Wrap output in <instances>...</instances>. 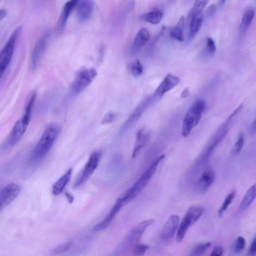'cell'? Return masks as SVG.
Wrapping results in <instances>:
<instances>
[{
  "mask_svg": "<svg viewBox=\"0 0 256 256\" xmlns=\"http://www.w3.org/2000/svg\"><path fill=\"white\" fill-rule=\"evenodd\" d=\"M256 240L255 237L253 240L252 243L251 245L249 250V256H256Z\"/></svg>",
  "mask_w": 256,
  "mask_h": 256,
  "instance_id": "40",
  "label": "cell"
},
{
  "mask_svg": "<svg viewBox=\"0 0 256 256\" xmlns=\"http://www.w3.org/2000/svg\"><path fill=\"white\" fill-rule=\"evenodd\" d=\"M4 73L2 72L1 70H0V80L1 79V78H2L3 75H4Z\"/></svg>",
  "mask_w": 256,
  "mask_h": 256,
  "instance_id": "46",
  "label": "cell"
},
{
  "mask_svg": "<svg viewBox=\"0 0 256 256\" xmlns=\"http://www.w3.org/2000/svg\"><path fill=\"white\" fill-rule=\"evenodd\" d=\"M59 132L58 126L52 124L47 128L28 160L30 167L38 164L52 148Z\"/></svg>",
  "mask_w": 256,
  "mask_h": 256,
  "instance_id": "1",
  "label": "cell"
},
{
  "mask_svg": "<svg viewBox=\"0 0 256 256\" xmlns=\"http://www.w3.org/2000/svg\"><path fill=\"white\" fill-rule=\"evenodd\" d=\"M206 51L210 55H213L216 51V46L214 40L210 37H208L206 40Z\"/></svg>",
  "mask_w": 256,
  "mask_h": 256,
  "instance_id": "37",
  "label": "cell"
},
{
  "mask_svg": "<svg viewBox=\"0 0 256 256\" xmlns=\"http://www.w3.org/2000/svg\"><path fill=\"white\" fill-rule=\"evenodd\" d=\"M150 136V132L145 129H142L138 132L136 145L132 154L133 159H136L139 155L149 140Z\"/></svg>",
  "mask_w": 256,
  "mask_h": 256,
  "instance_id": "20",
  "label": "cell"
},
{
  "mask_svg": "<svg viewBox=\"0 0 256 256\" xmlns=\"http://www.w3.org/2000/svg\"><path fill=\"white\" fill-rule=\"evenodd\" d=\"M36 94L34 93L31 95L29 100L26 105L24 114L21 120L26 124L29 125L32 117V111L35 104Z\"/></svg>",
  "mask_w": 256,
  "mask_h": 256,
  "instance_id": "28",
  "label": "cell"
},
{
  "mask_svg": "<svg viewBox=\"0 0 256 256\" xmlns=\"http://www.w3.org/2000/svg\"><path fill=\"white\" fill-rule=\"evenodd\" d=\"M208 1H196L195 2L194 6L192 7L191 11L190 12L188 16L189 17L191 16L194 14L202 13L203 11L208 3Z\"/></svg>",
  "mask_w": 256,
  "mask_h": 256,
  "instance_id": "35",
  "label": "cell"
},
{
  "mask_svg": "<svg viewBox=\"0 0 256 256\" xmlns=\"http://www.w3.org/2000/svg\"><path fill=\"white\" fill-rule=\"evenodd\" d=\"M204 212V209L202 207L193 206L189 208L183 218L191 227L200 219Z\"/></svg>",
  "mask_w": 256,
  "mask_h": 256,
  "instance_id": "22",
  "label": "cell"
},
{
  "mask_svg": "<svg viewBox=\"0 0 256 256\" xmlns=\"http://www.w3.org/2000/svg\"><path fill=\"white\" fill-rule=\"evenodd\" d=\"M190 227L189 224L183 218L179 225L177 236H176V240L178 242L180 243L182 241Z\"/></svg>",
  "mask_w": 256,
  "mask_h": 256,
  "instance_id": "31",
  "label": "cell"
},
{
  "mask_svg": "<svg viewBox=\"0 0 256 256\" xmlns=\"http://www.w3.org/2000/svg\"><path fill=\"white\" fill-rule=\"evenodd\" d=\"M101 158V153L94 152L90 156L88 161L78 176L75 183L74 188H77L84 184L91 177L94 171L98 167Z\"/></svg>",
  "mask_w": 256,
  "mask_h": 256,
  "instance_id": "5",
  "label": "cell"
},
{
  "mask_svg": "<svg viewBox=\"0 0 256 256\" xmlns=\"http://www.w3.org/2000/svg\"><path fill=\"white\" fill-rule=\"evenodd\" d=\"M77 7V17L80 22H85L90 19L94 10L93 1L89 0L78 1Z\"/></svg>",
  "mask_w": 256,
  "mask_h": 256,
  "instance_id": "15",
  "label": "cell"
},
{
  "mask_svg": "<svg viewBox=\"0 0 256 256\" xmlns=\"http://www.w3.org/2000/svg\"><path fill=\"white\" fill-rule=\"evenodd\" d=\"M180 82V79L178 77L171 74H168L151 96L152 103L161 99L165 93L177 86Z\"/></svg>",
  "mask_w": 256,
  "mask_h": 256,
  "instance_id": "8",
  "label": "cell"
},
{
  "mask_svg": "<svg viewBox=\"0 0 256 256\" xmlns=\"http://www.w3.org/2000/svg\"><path fill=\"white\" fill-rule=\"evenodd\" d=\"M149 249L145 244L139 243L127 245L124 250L125 256H143Z\"/></svg>",
  "mask_w": 256,
  "mask_h": 256,
  "instance_id": "24",
  "label": "cell"
},
{
  "mask_svg": "<svg viewBox=\"0 0 256 256\" xmlns=\"http://www.w3.org/2000/svg\"><path fill=\"white\" fill-rule=\"evenodd\" d=\"M130 71L133 76L135 78L140 77L143 72V67L139 60H136L132 64Z\"/></svg>",
  "mask_w": 256,
  "mask_h": 256,
  "instance_id": "33",
  "label": "cell"
},
{
  "mask_svg": "<svg viewBox=\"0 0 256 256\" xmlns=\"http://www.w3.org/2000/svg\"><path fill=\"white\" fill-rule=\"evenodd\" d=\"M21 29V26H19L14 30L2 50L0 52V70L4 73L11 61L16 43Z\"/></svg>",
  "mask_w": 256,
  "mask_h": 256,
  "instance_id": "4",
  "label": "cell"
},
{
  "mask_svg": "<svg viewBox=\"0 0 256 256\" xmlns=\"http://www.w3.org/2000/svg\"><path fill=\"white\" fill-rule=\"evenodd\" d=\"M28 126V125L25 124L21 119L16 122L8 137L0 147V150L5 152L15 146L23 136Z\"/></svg>",
  "mask_w": 256,
  "mask_h": 256,
  "instance_id": "7",
  "label": "cell"
},
{
  "mask_svg": "<svg viewBox=\"0 0 256 256\" xmlns=\"http://www.w3.org/2000/svg\"><path fill=\"white\" fill-rule=\"evenodd\" d=\"M185 23V18L184 16L180 18L177 26L171 29L170 31V37L175 40H177L179 42L184 41V36L183 34V29Z\"/></svg>",
  "mask_w": 256,
  "mask_h": 256,
  "instance_id": "26",
  "label": "cell"
},
{
  "mask_svg": "<svg viewBox=\"0 0 256 256\" xmlns=\"http://www.w3.org/2000/svg\"><path fill=\"white\" fill-rule=\"evenodd\" d=\"M206 107L205 102L199 99L196 101L187 111L182 126V135L184 137L189 136L192 130L199 124Z\"/></svg>",
  "mask_w": 256,
  "mask_h": 256,
  "instance_id": "3",
  "label": "cell"
},
{
  "mask_svg": "<svg viewBox=\"0 0 256 256\" xmlns=\"http://www.w3.org/2000/svg\"><path fill=\"white\" fill-rule=\"evenodd\" d=\"M163 16L162 11L159 10H154L144 14L142 17L145 21L152 24L157 25L161 22Z\"/></svg>",
  "mask_w": 256,
  "mask_h": 256,
  "instance_id": "27",
  "label": "cell"
},
{
  "mask_svg": "<svg viewBox=\"0 0 256 256\" xmlns=\"http://www.w3.org/2000/svg\"><path fill=\"white\" fill-rule=\"evenodd\" d=\"M216 9V7L215 5H211L208 10L207 16H209L210 17H211V16L214 14Z\"/></svg>",
  "mask_w": 256,
  "mask_h": 256,
  "instance_id": "42",
  "label": "cell"
},
{
  "mask_svg": "<svg viewBox=\"0 0 256 256\" xmlns=\"http://www.w3.org/2000/svg\"><path fill=\"white\" fill-rule=\"evenodd\" d=\"M66 196L69 203H73L74 197L71 194L67 193H66Z\"/></svg>",
  "mask_w": 256,
  "mask_h": 256,
  "instance_id": "45",
  "label": "cell"
},
{
  "mask_svg": "<svg viewBox=\"0 0 256 256\" xmlns=\"http://www.w3.org/2000/svg\"><path fill=\"white\" fill-rule=\"evenodd\" d=\"M235 196L236 192L235 191H233L226 197L218 211V215L219 217H222L224 213L227 210L229 206L233 202Z\"/></svg>",
  "mask_w": 256,
  "mask_h": 256,
  "instance_id": "30",
  "label": "cell"
},
{
  "mask_svg": "<svg viewBox=\"0 0 256 256\" xmlns=\"http://www.w3.org/2000/svg\"><path fill=\"white\" fill-rule=\"evenodd\" d=\"M50 37L49 32H46L36 44L31 58V66L32 70H35L37 68L38 64L45 51Z\"/></svg>",
  "mask_w": 256,
  "mask_h": 256,
  "instance_id": "11",
  "label": "cell"
},
{
  "mask_svg": "<svg viewBox=\"0 0 256 256\" xmlns=\"http://www.w3.org/2000/svg\"><path fill=\"white\" fill-rule=\"evenodd\" d=\"M244 143L245 136L244 133L241 132L239 133L238 139L231 151V155L235 156L241 152L243 148Z\"/></svg>",
  "mask_w": 256,
  "mask_h": 256,
  "instance_id": "29",
  "label": "cell"
},
{
  "mask_svg": "<svg viewBox=\"0 0 256 256\" xmlns=\"http://www.w3.org/2000/svg\"><path fill=\"white\" fill-rule=\"evenodd\" d=\"M165 157L161 155L157 158L139 179L118 200L124 206L134 199L145 188L157 171L158 165Z\"/></svg>",
  "mask_w": 256,
  "mask_h": 256,
  "instance_id": "2",
  "label": "cell"
},
{
  "mask_svg": "<svg viewBox=\"0 0 256 256\" xmlns=\"http://www.w3.org/2000/svg\"><path fill=\"white\" fill-rule=\"evenodd\" d=\"M223 248L220 246L215 247L210 256H222Z\"/></svg>",
  "mask_w": 256,
  "mask_h": 256,
  "instance_id": "39",
  "label": "cell"
},
{
  "mask_svg": "<svg viewBox=\"0 0 256 256\" xmlns=\"http://www.w3.org/2000/svg\"><path fill=\"white\" fill-rule=\"evenodd\" d=\"M190 18L188 41H191L197 34L201 29L204 20L203 13L192 15Z\"/></svg>",
  "mask_w": 256,
  "mask_h": 256,
  "instance_id": "19",
  "label": "cell"
},
{
  "mask_svg": "<svg viewBox=\"0 0 256 256\" xmlns=\"http://www.w3.org/2000/svg\"><path fill=\"white\" fill-rule=\"evenodd\" d=\"M151 104V96H148V97L143 100L134 110L129 117L128 118L122 127L120 132L121 134L125 133L128 129H129V128L139 119L144 112Z\"/></svg>",
  "mask_w": 256,
  "mask_h": 256,
  "instance_id": "9",
  "label": "cell"
},
{
  "mask_svg": "<svg viewBox=\"0 0 256 256\" xmlns=\"http://www.w3.org/2000/svg\"><path fill=\"white\" fill-rule=\"evenodd\" d=\"M180 220L178 216L173 215L167 221L162 231L161 238L164 241L172 238L178 229Z\"/></svg>",
  "mask_w": 256,
  "mask_h": 256,
  "instance_id": "13",
  "label": "cell"
},
{
  "mask_svg": "<svg viewBox=\"0 0 256 256\" xmlns=\"http://www.w3.org/2000/svg\"><path fill=\"white\" fill-rule=\"evenodd\" d=\"M73 169L72 168L64 174L62 177L55 183L53 187L52 192L55 195H58L60 194L65 188L66 186L69 183L72 174Z\"/></svg>",
  "mask_w": 256,
  "mask_h": 256,
  "instance_id": "25",
  "label": "cell"
},
{
  "mask_svg": "<svg viewBox=\"0 0 256 256\" xmlns=\"http://www.w3.org/2000/svg\"><path fill=\"white\" fill-rule=\"evenodd\" d=\"M154 222L155 220L150 219L144 221L138 224L127 237L125 245L139 243L144 233L148 227L153 225Z\"/></svg>",
  "mask_w": 256,
  "mask_h": 256,
  "instance_id": "12",
  "label": "cell"
},
{
  "mask_svg": "<svg viewBox=\"0 0 256 256\" xmlns=\"http://www.w3.org/2000/svg\"><path fill=\"white\" fill-rule=\"evenodd\" d=\"M216 175L212 170L205 171L201 176L196 185V191L199 194L206 193L215 180Z\"/></svg>",
  "mask_w": 256,
  "mask_h": 256,
  "instance_id": "14",
  "label": "cell"
},
{
  "mask_svg": "<svg viewBox=\"0 0 256 256\" xmlns=\"http://www.w3.org/2000/svg\"><path fill=\"white\" fill-rule=\"evenodd\" d=\"M256 197V185H252L246 192L238 210V213L245 211L255 200Z\"/></svg>",
  "mask_w": 256,
  "mask_h": 256,
  "instance_id": "23",
  "label": "cell"
},
{
  "mask_svg": "<svg viewBox=\"0 0 256 256\" xmlns=\"http://www.w3.org/2000/svg\"><path fill=\"white\" fill-rule=\"evenodd\" d=\"M118 114L113 112H109L103 118L101 123L103 125L109 124L116 121Z\"/></svg>",
  "mask_w": 256,
  "mask_h": 256,
  "instance_id": "36",
  "label": "cell"
},
{
  "mask_svg": "<svg viewBox=\"0 0 256 256\" xmlns=\"http://www.w3.org/2000/svg\"><path fill=\"white\" fill-rule=\"evenodd\" d=\"M73 245V243L72 241L64 243L54 248L52 253L55 255L63 254L68 251L72 247Z\"/></svg>",
  "mask_w": 256,
  "mask_h": 256,
  "instance_id": "34",
  "label": "cell"
},
{
  "mask_svg": "<svg viewBox=\"0 0 256 256\" xmlns=\"http://www.w3.org/2000/svg\"><path fill=\"white\" fill-rule=\"evenodd\" d=\"M211 246L210 242H206L198 245L191 253L190 256H202Z\"/></svg>",
  "mask_w": 256,
  "mask_h": 256,
  "instance_id": "32",
  "label": "cell"
},
{
  "mask_svg": "<svg viewBox=\"0 0 256 256\" xmlns=\"http://www.w3.org/2000/svg\"><path fill=\"white\" fill-rule=\"evenodd\" d=\"M123 207V206L121 202L117 200L110 213L102 221L97 224L94 227L93 231L95 232H100L106 229Z\"/></svg>",
  "mask_w": 256,
  "mask_h": 256,
  "instance_id": "16",
  "label": "cell"
},
{
  "mask_svg": "<svg viewBox=\"0 0 256 256\" xmlns=\"http://www.w3.org/2000/svg\"><path fill=\"white\" fill-rule=\"evenodd\" d=\"M246 245V240L242 236H239L237 238L235 247L236 253L242 252L245 248Z\"/></svg>",
  "mask_w": 256,
  "mask_h": 256,
  "instance_id": "38",
  "label": "cell"
},
{
  "mask_svg": "<svg viewBox=\"0 0 256 256\" xmlns=\"http://www.w3.org/2000/svg\"><path fill=\"white\" fill-rule=\"evenodd\" d=\"M78 3V1L72 0L64 5L58 24V30L59 32H62L65 29L69 16L73 9L77 7Z\"/></svg>",
  "mask_w": 256,
  "mask_h": 256,
  "instance_id": "17",
  "label": "cell"
},
{
  "mask_svg": "<svg viewBox=\"0 0 256 256\" xmlns=\"http://www.w3.org/2000/svg\"><path fill=\"white\" fill-rule=\"evenodd\" d=\"M7 15V12L4 9L0 10V22H1Z\"/></svg>",
  "mask_w": 256,
  "mask_h": 256,
  "instance_id": "44",
  "label": "cell"
},
{
  "mask_svg": "<svg viewBox=\"0 0 256 256\" xmlns=\"http://www.w3.org/2000/svg\"><path fill=\"white\" fill-rule=\"evenodd\" d=\"M21 187L15 183L7 185L0 192V211L11 203L19 195Z\"/></svg>",
  "mask_w": 256,
  "mask_h": 256,
  "instance_id": "10",
  "label": "cell"
},
{
  "mask_svg": "<svg viewBox=\"0 0 256 256\" xmlns=\"http://www.w3.org/2000/svg\"><path fill=\"white\" fill-rule=\"evenodd\" d=\"M255 17V10L253 7L247 8L243 14L242 21L240 26V33L244 36L250 28Z\"/></svg>",
  "mask_w": 256,
  "mask_h": 256,
  "instance_id": "21",
  "label": "cell"
},
{
  "mask_svg": "<svg viewBox=\"0 0 256 256\" xmlns=\"http://www.w3.org/2000/svg\"><path fill=\"white\" fill-rule=\"evenodd\" d=\"M97 72L94 68H83L77 73L72 84V89L78 94L90 85L97 76Z\"/></svg>",
  "mask_w": 256,
  "mask_h": 256,
  "instance_id": "6",
  "label": "cell"
},
{
  "mask_svg": "<svg viewBox=\"0 0 256 256\" xmlns=\"http://www.w3.org/2000/svg\"><path fill=\"white\" fill-rule=\"evenodd\" d=\"M250 133L252 135H254L256 133V120H255L250 127Z\"/></svg>",
  "mask_w": 256,
  "mask_h": 256,
  "instance_id": "43",
  "label": "cell"
},
{
  "mask_svg": "<svg viewBox=\"0 0 256 256\" xmlns=\"http://www.w3.org/2000/svg\"><path fill=\"white\" fill-rule=\"evenodd\" d=\"M190 96V91L189 88H185L181 94V97L183 99H185L189 97Z\"/></svg>",
  "mask_w": 256,
  "mask_h": 256,
  "instance_id": "41",
  "label": "cell"
},
{
  "mask_svg": "<svg viewBox=\"0 0 256 256\" xmlns=\"http://www.w3.org/2000/svg\"><path fill=\"white\" fill-rule=\"evenodd\" d=\"M150 38L149 32L145 28L141 29L134 39L131 49L132 53L135 54L140 50L149 41Z\"/></svg>",
  "mask_w": 256,
  "mask_h": 256,
  "instance_id": "18",
  "label": "cell"
}]
</instances>
